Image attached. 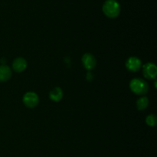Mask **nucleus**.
Wrapping results in <instances>:
<instances>
[{
  "mask_svg": "<svg viewBox=\"0 0 157 157\" xmlns=\"http://www.w3.org/2000/svg\"><path fill=\"white\" fill-rule=\"evenodd\" d=\"M12 77V70L10 67L6 64L0 65V81L6 82L9 81Z\"/></svg>",
  "mask_w": 157,
  "mask_h": 157,
  "instance_id": "6e6552de",
  "label": "nucleus"
},
{
  "mask_svg": "<svg viewBox=\"0 0 157 157\" xmlns=\"http://www.w3.org/2000/svg\"><path fill=\"white\" fill-rule=\"evenodd\" d=\"M82 63L87 70H92L96 67L97 61L95 57L90 53H86L82 57Z\"/></svg>",
  "mask_w": 157,
  "mask_h": 157,
  "instance_id": "423d86ee",
  "label": "nucleus"
},
{
  "mask_svg": "<svg viewBox=\"0 0 157 157\" xmlns=\"http://www.w3.org/2000/svg\"><path fill=\"white\" fill-rule=\"evenodd\" d=\"M143 74L147 79H156L157 75V67L153 63H147L143 67Z\"/></svg>",
  "mask_w": 157,
  "mask_h": 157,
  "instance_id": "20e7f679",
  "label": "nucleus"
},
{
  "mask_svg": "<svg viewBox=\"0 0 157 157\" xmlns=\"http://www.w3.org/2000/svg\"><path fill=\"white\" fill-rule=\"evenodd\" d=\"M146 123L150 127H155L157 124V118L155 114H150L146 118Z\"/></svg>",
  "mask_w": 157,
  "mask_h": 157,
  "instance_id": "9b49d317",
  "label": "nucleus"
},
{
  "mask_svg": "<svg viewBox=\"0 0 157 157\" xmlns=\"http://www.w3.org/2000/svg\"><path fill=\"white\" fill-rule=\"evenodd\" d=\"M141 66H142V63H141L140 59L136 58V57H130L126 61V67L129 71H139Z\"/></svg>",
  "mask_w": 157,
  "mask_h": 157,
  "instance_id": "39448f33",
  "label": "nucleus"
},
{
  "mask_svg": "<svg viewBox=\"0 0 157 157\" xmlns=\"http://www.w3.org/2000/svg\"><path fill=\"white\" fill-rule=\"evenodd\" d=\"M63 91L61 88L60 87H55L53 90H52L49 93V98L52 101H55V102H58L61 101L63 98Z\"/></svg>",
  "mask_w": 157,
  "mask_h": 157,
  "instance_id": "1a4fd4ad",
  "label": "nucleus"
},
{
  "mask_svg": "<svg viewBox=\"0 0 157 157\" xmlns=\"http://www.w3.org/2000/svg\"><path fill=\"white\" fill-rule=\"evenodd\" d=\"M102 9L106 16L115 18L120 15L121 6L116 0H107L103 5Z\"/></svg>",
  "mask_w": 157,
  "mask_h": 157,
  "instance_id": "f257e3e1",
  "label": "nucleus"
},
{
  "mask_svg": "<svg viewBox=\"0 0 157 157\" xmlns=\"http://www.w3.org/2000/svg\"><path fill=\"white\" fill-rule=\"evenodd\" d=\"M149 99L147 97H142V98H139L136 101V107L139 110H144L147 108L149 105Z\"/></svg>",
  "mask_w": 157,
  "mask_h": 157,
  "instance_id": "9d476101",
  "label": "nucleus"
},
{
  "mask_svg": "<svg viewBox=\"0 0 157 157\" xmlns=\"http://www.w3.org/2000/svg\"><path fill=\"white\" fill-rule=\"evenodd\" d=\"M130 88L133 93L137 95H144L148 92V84L141 78H134L130 83Z\"/></svg>",
  "mask_w": 157,
  "mask_h": 157,
  "instance_id": "f03ea898",
  "label": "nucleus"
},
{
  "mask_svg": "<svg viewBox=\"0 0 157 157\" xmlns=\"http://www.w3.org/2000/svg\"><path fill=\"white\" fill-rule=\"evenodd\" d=\"M27 61L24 58H17L12 62V68L17 73H21L24 71L27 67Z\"/></svg>",
  "mask_w": 157,
  "mask_h": 157,
  "instance_id": "0eeeda50",
  "label": "nucleus"
},
{
  "mask_svg": "<svg viewBox=\"0 0 157 157\" xmlns=\"http://www.w3.org/2000/svg\"><path fill=\"white\" fill-rule=\"evenodd\" d=\"M23 103L25 105L29 108H33L35 107L39 103V98L38 94L35 92L29 91L27 92L23 96Z\"/></svg>",
  "mask_w": 157,
  "mask_h": 157,
  "instance_id": "7ed1b4c3",
  "label": "nucleus"
}]
</instances>
